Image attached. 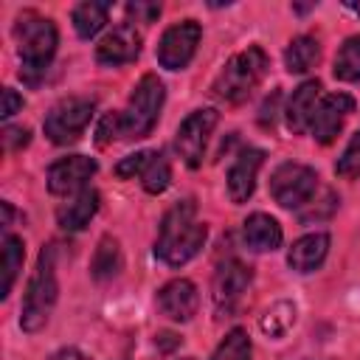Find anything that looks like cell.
Segmentation results:
<instances>
[{
    "instance_id": "1",
    "label": "cell",
    "mask_w": 360,
    "mask_h": 360,
    "mask_svg": "<svg viewBox=\"0 0 360 360\" xmlns=\"http://www.w3.org/2000/svg\"><path fill=\"white\" fill-rule=\"evenodd\" d=\"M205 239H208V225L197 219L194 200H180L160 219L155 256L169 267H183L202 250Z\"/></svg>"
},
{
    "instance_id": "2",
    "label": "cell",
    "mask_w": 360,
    "mask_h": 360,
    "mask_svg": "<svg viewBox=\"0 0 360 360\" xmlns=\"http://www.w3.org/2000/svg\"><path fill=\"white\" fill-rule=\"evenodd\" d=\"M14 39H17V53H20V79L25 84H39L59 45L53 20L37 11H22L14 22Z\"/></svg>"
},
{
    "instance_id": "3",
    "label": "cell",
    "mask_w": 360,
    "mask_h": 360,
    "mask_svg": "<svg viewBox=\"0 0 360 360\" xmlns=\"http://www.w3.org/2000/svg\"><path fill=\"white\" fill-rule=\"evenodd\" d=\"M59 295V284H56V259H53V248H42L39 259H37V270L28 278L25 295H22V307H20V326L22 332L34 335L39 332L56 304Z\"/></svg>"
},
{
    "instance_id": "4",
    "label": "cell",
    "mask_w": 360,
    "mask_h": 360,
    "mask_svg": "<svg viewBox=\"0 0 360 360\" xmlns=\"http://www.w3.org/2000/svg\"><path fill=\"white\" fill-rule=\"evenodd\" d=\"M267 65H270V59L259 45H250V48L233 53L225 62V68L217 73V79L211 84V96L219 101H228V104L245 101L262 84Z\"/></svg>"
},
{
    "instance_id": "5",
    "label": "cell",
    "mask_w": 360,
    "mask_h": 360,
    "mask_svg": "<svg viewBox=\"0 0 360 360\" xmlns=\"http://www.w3.org/2000/svg\"><path fill=\"white\" fill-rule=\"evenodd\" d=\"M163 98H166L163 82L155 73H143L138 79V84L132 87L127 107L118 112V118H121V138H127V141L146 138L155 129L158 118H160Z\"/></svg>"
},
{
    "instance_id": "6",
    "label": "cell",
    "mask_w": 360,
    "mask_h": 360,
    "mask_svg": "<svg viewBox=\"0 0 360 360\" xmlns=\"http://www.w3.org/2000/svg\"><path fill=\"white\" fill-rule=\"evenodd\" d=\"M93 112H96V101L90 96H68V98L56 101L48 110V115L42 121V129H45L51 143L68 146V143L82 138V132L87 129Z\"/></svg>"
},
{
    "instance_id": "7",
    "label": "cell",
    "mask_w": 360,
    "mask_h": 360,
    "mask_svg": "<svg viewBox=\"0 0 360 360\" xmlns=\"http://www.w3.org/2000/svg\"><path fill=\"white\" fill-rule=\"evenodd\" d=\"M270 197L287 208V211H301L304 205L312 202L315 191H318V172L312 166H304V163H281L273 169L270 174Z\"/></svg>"
},
{
    "instance_id": "8",
    "label": "cell",
    "mask_w": 360,
    "mask_h": 360,
    "mask_svg": "<svg viewBox=\"0 0 360 360\" xmlns=\"http://www.w3.org/2000/svg\"><path fill=\"white\" fill-rule=\"evenodd\" d=\"M217 121H219V112L214 107L194 110L180 121V127L174 132V149L188 169H197L202 163V155H205V146H208V138H211Z\"/></svg>"
},
{
    "instance_id": "9",
    "label": "cell",
    "mask_w": 360,
    "mask_h": 360,
    "mask_svg": "<svg viewBox=\"0 0 360 360\" xmlns=\"http://www.w3.org/2000/svg\"><path fill=\"white\" fill-rule=\"evenodd\" d=\"M253 284V267L245 264L242 259L231 256L225 259L217 273H214V281H211V301H214V309L219 315H231L239 301L245 298L248 287Z\"/></svg>"
},
{
    "instance_id": "10",
    "label": "cell",
    "mask_w": 360,
    "mask_h": 360,
    "mask_svg": "<svg viewBox=\"0 0 360 360\" xmlns=\"http://www.w3.org/2000/svg\"><path fill=\"white\" fill-rule=\"evenodd\" d=\"M200 37H202V28H200L197 20H183V22L169 25L163 31L160 42H158V62H160V68L183 70L194 59Z\"/></svg>"
},
{
    "instance_id": "11",
    "label": "cell",
    "mask_w": 360,
    "mask_h": 360,
    "mask_svg": "<svg viewBox=\"0 0 360 360\" xmlns=\"http://www.w3.org/2000/svg\"><path fill=\"white\" fill-rule=\"evenodd\" d=\"M96 160L87 155H68L59 158L48 166V191L56 197H68V194H79L82 188H87V180L96 174Z\"/></svg>"
},
{
    "instance_id": "12",
    "label": "cell",
    "mask_w": 360,
    "mask_h": 360,
    "mask_svg": "<svg viewBox=\"0 0 360 360\" xmlns=\"http://www.w3.org/2000/svg\"><path fill=\"white\" fill-rule=\"evenodd\" d=\"M352 112H354V98L349 93H329V96H323L318 101L315 115H312V124H309L312 138L318 143H323V146L332 143Z\"/></svg>"
},
{
    "instance_id": "13",
    "label": "cell",
    "mask_w": 360,
    "mask_h": 360,
    "mask_svg": "<svg viewBox=\"0 0 360 360\" xmlns=\"http://www.w3.org/2000/svg\"><path fill=\"white\" fill-rule=\"evenodd\" d=\"M155 304H158L160 315H166L169 321L186 323V321H191L197 315V307H200L197 284L188 281V278H172L158 290Z\"/></svg>"
},
{
    "instance_id": "14",
    "label": "cell",
    "mask_w": 360,
    "mask_h": 360,
    "mask_svg": "<svg viewBox=\"0 0 360 360\" xmlns=\"http://www.w3.org/2000/svg\"><path fill=\"white\" fill-rule=\"evenodd\" d=\"M141 53V31L135 22H121L96 45V62L104 68H121Z\"/></svg>"
},
{
    "instance_id": "15",
    "label": "cell",
    "mask_w": 360,
    "mask_h": 360,
    "mask_svg": "<svg viewBox=\"0 0 360 360\" xmlns=\"http://www.w3.org/2000/svg\"><path fill=\"white\" fill-rule=\"evenodd\" d=\"M262 163H264V152L262 149H253V146L242 149L233 158V163H231V169L225 174V180H228V197H231L233 205H242V202H248L253 197L256 177H259Z\"/></svg>"
},
{
    "instance_id": "16",
    "label": "cell",
    "mask_w": 360,
    "mask_h": 360,
    "mask_svg": "<svg viewBox=\"0 0 360 360\" xmlns=\"http://www.w3.org/2000/svg\"><path fill=\"white\" fill-rule=\"evenodd\" d=\"M318 101H321V82H318V79H307V82H301V84L292 90V96H290V101H287V110H284L287 129H290L292 135H301V132L309 129Z\"/></svg>"
},
{
    "instance_id": "17",
    "label": "cell",
    "mask_w": 360,
    "mask_h": 360,
    "mask_svg": "<svg viewBox=\"0 0 360 360\" xmlns=\"http://www.w3.org/2000/svg\"><path fill=\"white\" fill-rule=\"evenodd\" d=\"M329 242L332 239L323 231H315V233H307V236L295 239L290 245V250H287L290 270H295V273H312V270H318L323 264L326 253H329Z\"/></svg>"
},
{
    "instance_id": "18",
    "label": "cell",
    "mask_w": 360,
    "mask_h": 360,
    "mask_svg": "<svg viewBox=\"0 0 360 360\" xmlns=\"http://www.w3.org/2000/svg\"><path fill=\"white\" fill-rule=\"evenodd\" d=\"M281 239H284L281 225L264 211H256L242 222V242H245V248H250L256 253L281 248Z\"/></svg>"
},
{
    "instance_id": "19",
    "label": "cell",
    "mask_w": 360,
    "mask_h": 360,
    "mask_svg": "<svg viewBox=\"0 0 360 360\" xmlns=\"http://www.w3.org/2000/svg\"><path fill=\"white\" fill-rule=\"evenodd\" d=\"M101 197L96 188H82L79 194H73L68 202H62L56 208V222L62 231H82L98 211Z\"/></svg>"
},
{
    "instance_id": "20",
    "label": "cell",
    "mask_w": 360,
    "mask_h": 360,
    "mask_svg": "<svg viewBox=\"0 0 360 360\" xmlns=\"http://www.w3.org/2000/svg\"><path fill=\"white\" fill-rule=\"evenodd\" d=\"M124 267V253H121V242L115 236H101L96 250H93V259H90V276L96 281H112Z\"/></svg>"
},
{
    "instance_id": "21",
    "label": "cell",
    "mask_w": 360,
    "mask_h": 360,
    "mask_svg": "<svg viewBox=\"0 0 360 360\" xmlns=\"http://www.w3.org/2000/svg\"><path fill=\"white\" fill-rule=\"evenodd\" d=\"M298 321V307L287 298L273 301L262 315H259V329L267 340H281L284 335H290V329Z\"/></svg>"
},
{
    "instance_id": "22",
    "label": "cell",
    "mask_w": 360,
    "mask_h": 360,
    "mask_svg": "<svg viewBox=\"0 0 360 360\" xmlns=\"http://www.w3.org/2000/svg\"><path fill=\"white\" fill-rule=\"evenodd\" d=\"M318 59H321V42L312 34L295 37L284 51V68L290 73H307L318 65Z\"/></svg>"
},
{
    "instance_id": "23",
    "label": "cell",
    "mask_w": 360,
    "mask_h": 360,
    "mask_svg": "<svg viewBox=\"0 0 360 360\" xmlns=\"http://www.w3.org/2000/svg\"><path fill=\"white\" fill-rule=\"evenodd\" d=\"M107 17H110V3H93V0L79 3L73 8V14H70L73 28H76V34L82 39H93L107 25Z\"/></svg>"
},
{
    "instance_id": "24",
    "label": "cell",
    "mask_w": 360,
    "mask_h": 360,
    "mask_svg": "<svg viewBox=\"0 0 360 360\" xmlns=\"http://www.w3.org/2000/svg\"><path fill=\"white\" fill-rule=\"evenodd\" d=\"M22 262H25V242L22 236H14V233H6L3 236V284H0V298H8L20 270H22Z\"/></svg>"
},
{
    "instance_id": "25",
    "label": "cell",
    "mask_w": 360,
    "mask_h": 360,
    "mask_svg": "<svg viewBox=\"0 0 360 360\" xmlns=\"http://www.w3.org/2000/svg\"><path fill=\"white\" fill-rule=\"evenodd\" d=\"M332 76L338 82H360V34L349 37L340 45V51L332 62Z\"/></svg>"
},
{
    "instance_id": "26",
    "label": "cell",
    "mask_w": 360,
    "mask_h": 360,
    "mask_svg": "<svg viewBox=\"0 0 360 360\" xmlns=\"http://www.w3.org/2000/svg\"><path fill=\"white\" fill-rule=\"evenodd\" d=\"M169 183H172V166H169L166 155L163 152H152V160L141 174L143 191L146 194H163L169 188Z\"/></svg>"
},
{
    "instance_id": "27",
    "label": "cell",
    "mask_w": 360,
    "mask_h": 360,
    "mask_svg": "<svg viewBox=\"0 0 360 360\" xmlns=\"http://www.w3.org/2000/svg\"><path fill=\"white\" fill-rule=\"evenodd\" d=\"M211 360H250V338H248V332L239 329V326L231 329L219 340V346L214 349Z\"/></svg>"
},
{
    "instance_id": "28",
    "label": "cell",
    "mask_w": 360,
    "mask_h": 360,
    "mask_svg": "<svg viewBox=\"0 0 360 360\" xmlns=\"http://www.w3.org/2000/svg\"><path fill=\"white\" fill-rule=\"evenodd\" d=\"M335 174L343 177V180H354V177H360V129L349 138L343 155L335 160Z\"/></svg>"
},
{
    "instance_id": "29",
    "label": "cell",
    "mask_w": 360,
    "mask_h": 360,
    "mask_svg": "<svg viewBox=\"0 0 360 360\" xmlns=\"http://www.w3.org/2000/svg\"><path fill=\"white\" fill-rule=\"evenodd\" d=\"M335 208H338V197H335V191H323V200H315V197H312V202L304 205V208L298 211V217H301V222H312V219H323V217H329Z\"/></svg>"
},
{
    "instance_id": "30",
    "label": "cell",
    "mask_w": 360,
    "mask_h": 360,
    "mask_svg": "<svg viewBox=\"0 0 360 360\" xmlns=\"http://www.w3.org/2000/svg\"><path fill=\"white\" fill-rule=\"evenodd\" d=\"M149 160H152V152H135V155H127L124 160L115 163V174L124 177V180H129V177H135V174H143V169L149 166Z\"/></svg>"
},
{
    "instance_id": "31",
    "label": "cell",
    "mask_w": 360,
    "mask_h": 360,
    "mask_svg": "<svg viewBox=\"0 0 360 360\" xmlns=\"http://www.w3.org/2000/svg\"><path fill=\"white\" fill-rule=\"evenodd\" d=\"M115 138H121V118H118V112H107V115H101V121L96 127V143L107 146Z\"/></svg>"
},
{
    "instance_id": "32",
    "label": "cell",
    "mask_w": 360,
    "mask_h": 360,
    "mask_svg": "<svg viewBox=\"0 0 360 360\" xmlns=\"http://www.w3.org/2000/svg\"><path fill=\"white\" fill-rule=\"evenodd\" d=\"M127 22H152L155 17H160V6H155V3H129L127 6Z\"/></svg>"
},
{
    "instance_id": "33",
    "label": "cell",
    "mask_w": 360,
    "mask_h": 360,
    "mask_svg": "<svg viewBox=\"0 0 360 360\" xmlns=\"http://www.w3.org/2000/svg\"><path fill=\"white\" fill-rule=\"evenodd\" d=\"M28 141H31V132L25 127H6L3 129V146L8 152H20L22 146H28Z\"/></svg>"
},
{
    "instance_id": "34",
    "label": "cell",
    "mask_w": 360,
    "mask_h": 360,
    "mask_svg": "<svg viewBox=\"0 0 360 360\" xmlns=\"http://www.w3.org/2000/svg\"><path fill=\"white\" fill-rule=\"evenodd\" d=\"M17 110H22V96L14 87H3V107H0V118H11Z\"/></svg>"
},
{
    "instance_id": "35",
    "label": "cell",
    "mask_w": 360,
    "mask_h": 360,
    "mask_svg": "<svg viewBox=\"0 0 360 360\" xmlns=\"http://www.w3.org/2000/svg\"><path fill=\"white\" fill-rule=\"evenodd\" d=\"M180 343H183V338L174 335V332H158V335H155V346H158L160 354H169V352L177 349Z\"/></svg>"
},
{
    "instance_id": "36",
    "label": "cell",
    "mask_w": 360,
    "mask_h": 360,
    "mask_svg": "<svg viewBox=\"0 0 360 360\" xmlns=\"http://www.w3.org/2000/svg\"><path fill=\"white\" fill-rule=\"evenodd\" d=\"M276 101H278V93H273V96L262 104V115H259L262 127H273V118H276Z\"/></svg>"
},
{
    "instance_id": "37",
    "label": "cell",
    "mask_w": 360,
    "mask_h": 360,
    "mask_svg": "<svg viewBox=\"0 0 360 360\" xmlns=\"http://www.w3.org/2000/svg\"><path fill=\"white\" fill-rule=\"evenodd\" d=\"M48 360H84L82 354H79V349H73V346H68V349H59V352H53Z\"/></svg>"
},
{
    "instance_id": "38",
    "label": "cell",
    "mask_w": 360,
    "mask_h": 360,
    "mask_svg": "<svg viewBox=\"0 0 360 360\" xmlns=\"http://www.w3.org/2000/svg\"><path fill=\"white\" fill-rule=\"evenodd\" d=\"M346 8H349V11H354V14L360 17V3H352V0H349V3H346Z\"/></svg>"
},
{
    "instance_id": "39",
    "label": "cell",
    "mask_w": 360,
    "mask_h": 360,
    "mask_svg": "<svg viewBox=\"0 0 360 360\" xmlns=\"http://www.w3.org/2000/svg\"><path fill=\"white\" fill-rule=\"evenodd\" d=\"M180 360H194V357H180Z\"/></svg>"
}]
</instances>
